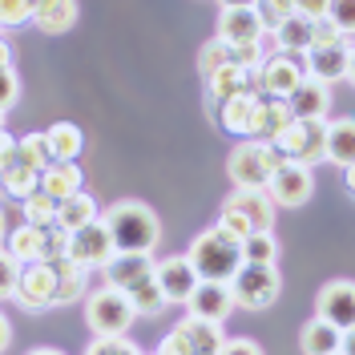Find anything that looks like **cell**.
Listing matches in <instances>:
<instances>
[{"label":"cell","mask_w":355,"mask_h":355,"mask_svg":"<svg viewBox=\"0 0 355 355\" xmlns=\"http://www.w3.org/2000/svg\"><path fill=\"white\" fill-rule=\"evenodd\" d=\"M28 355H65V352H57V347H37V352H28Z\"/></svg>","instance_id":"obj_51"},{"label":"cell","mask_w":355,"mask_h":355,"mask_svg":"<svg viewBox=\"0 0 355 355\" xmlns=\"http://www.w3.org/2000/svg\"><path fill=\"white\" fill-rule=\"evenodd\" d=\"M214 117L218 125L234 141H254V130H259V93H243V97H230L214 105Z\"/></svg>","instance_id":"obj_16"},{"label":"cell","mask_w":355,"mask_h":355,"mask_svg":"<svg viewBox=\"0 0 355 355\" xmlns=\"http://www.w3.org/2000/svg\"><path fill=\"white\" fill-rule=\"evenodd\" d=\"M125 299H130V307L137 311V315H157V311L166 307V299H162V291H157L154 275H146L137 287L125 291Z\"/></svg>","instance_id":"obj_35"},{"label":"cell","mask_w":355,"mask_h":355,"mask_svg":"<svg viewBox=\"0 0 355 355\" xmlns=\"http://www.w3.org/2000/svg\"><path fill=\"white\" fill-rule=\"evenodd\" d=\"M239 254H243V263H250V266H279V239H275V230H254V234H246L243 243H239Z\"/></svg>","instance_id":"obj_32"},{"label":"cell","mask_w":355,"mask_h":355,"mask_svg":"<svg viewBox=\"0 0 355 355\" xmlns=\"http://www.w3.org/2000/svg\"><path fill=\"white\" fill-rule=\"evenodd\" d=\"M186 263L194 266L198 283H230L234 270L243 266V254H239V243L234 239H226L218 226H210V230H202L198 239L190 243Z\"/></svg>","instance_id":"obj_2"},{"label":"cell","mask_w":355,"mask_h":355,"mask_svg":"<svg viewBox=\"0 0 355 355\" xmlns=\"http://www.w3.org/2000/svg\"><path fill=\"white\" fill-rule=\"evenodd\" d=\"M154 283L162 291V299H166V307H170V303H186L194 295L198 275H194V266L186 263V254H170V259L154 263Z\"/></svg>","instance_id":"obj_15"},{"label":"cell","mask_w":355,"mask_h":355,"mask_svg":"<svg viewBox=\"0 0 355 355\" xmlns=\"http://www.w3.org/2000/svg\"><path fill=\"white\" fill-rule=\"evenodd\" d=\"M17 275H21V266L12 263L4 250H0V299H12V287H17Z\"/></svg>","instance_id":"obj_45"},{"label":"cell","mask_w":355,"mask_h":355,"mask_svg":"<svg viewBox=\"0 0 355 355\" xmlns=\"http://www.w3.org/2000/svg\"><path fill=\"white\" fill-rule=\"evenodd\" d=\"M0 186H4V194H8V198L24 202V198H33V194L41 190V174H37V170H28V166H21V162H12V166L0 174Z\"/></svg>","instance_id":"obj_33"},{"label":"cell","mask_w":355,"mask_h":355,"mask_svg":"<svg viewBox=\"0 0 355 355\" xmlns=\"http://www.w3.org/2000/svg\"><path fill=\"white\" fill-rule=\"evenodd\" d=\"M339 41H347V37H339V28H335L327 17L311 24V44H307V49H327V44H339Z\"/></svg>","instance_id":"obj_43"},{"label":"cell","mask_w":355,"mask_h":355,"mask_svg":"<svg viewBox=\"0 0 355 355\" xmlns=\"http://www.w3.org/2000/svg\"><path fill=\"white\" fill-rule=\"evenodd\" d=\"M97 218H101V210H97V202L89 198L85 190L73 194V198H65V202H57V214H53V222H57L65 234H77L81 226H89V222H97Z\"/></svg>","instance_id":"obj_27"},{"label":"cell","mask_w":355,"mask_h":355,"mask_svg":"<svg viewBox=\"0 0 355 355\" xmlns=\"http://www.w3.org/2000/svg\"><path fill=\"white\" fill-rule=\"evenodd\" d=\"M85 355H141L130 339H97Z\"/></svg>","instance_id":"obj_44"},{"label":"cell","mask_w":355,"mask_h":355,"mask_svg":"<svg viewBox=\"0 0 355 355\" xmlns=\"http://www.w3.org/2000/svg\"><path fill=\"white\" fill-rule=\"evenodd\" d=\"M8 343H12V327H8V319L0 315V355L8 352Z\"/></svg>","instance_id":"obj_49"},{"label":"cell","mask_w":355,"mask_h":355,"mask_svg":"<svg viewBox=\"0 0 355 355\" xmlns=\"http://www.w3.org/2000/svg\"><path fill=\"white\" fill-rule=\"evenodd\" d=\"M287 125H291L287 101H275V97H263V93H259V130H254V141H266V146H270Z\"/></svg>","instance_id":"obj_30"},{"label":"cell","mask_w":355,"mask_h":355,"mask_svg":"<svg viewBox=\"0 0 355 355\" xmlns=\"http://www.w3.org/2000/svg\"><path fill=\"white\" fill-rule=\"evenodd\" d=\"M0 243H4V210H0Z\"/></svg>","instance_id":"obj_52"},{"label":"cell","mask_w":355,"mask_h":355,"mask_svg":"<svg viewBox=\"0 0 355 355\" xmlns=\"http://www.w3.org/2000/svg\"><path fill=\"white\" fill-rule=\"evenodd\" d=\"M339 355H347V352H339Z\"/></svg>","instance_id":"obj_54"},{"label":"cell","mask_w":355,"mask_h":355,"mask_svg":"<svg viewBox=\"0 0 355 355\" xmlns=\"http://www.w3.org/2000/svg\"><path fill=\"white\" fill-rule=\"evenodd\" d=\"M222 65H230V49L218 41H206L198 49V73L202 77H210V73H218Z\"/></svg>","instance_id":"obj_39"},{"label":"cell","mask_w":355,"mask_h":355,"mask_svg":"<svg viewBox=\"0 0 355 355\" xmlns=\"http://www.w3.org/2000/svg\"><path fill=\"white\" fill-rule=\"evenodd\" d=\"M222 343H226L222 323H210V319H198V315H186V319H178V327L166 331L157 355H218Z\"/></svg>","instance_id":"obj_6"},{"label":"cell","mask_w":355,"mask_h":355,"mask_svg":"<svg viewBox=\"0 0 355 355\" xmlns=\"http://www.w3.org/2000/svg\"><path fill=\"white\" fill-rule=\"evenodd\" d=\"M303 81H307L303 57H287V53H266L263 65L254 69V93L275 97V101H287Z\"/></svg>","instance_id":"obj_8"},{"label":"cell","mask_w":355,"mask_h":355,"mask_svg":"<svg viewBox=\"0 0 355 355\" xmlns=\"http://www.w3.org/2000/svg\"><path fill=\"white\" fill-rule=\"evenodd\" d=\"M12 162H17V137L8 130H0V174H4Z\"/></svg>","instance_id":"obj_48"},{"label":"cell","mask_w":355,"mask_h":355,"mask_svg":"<svg viewBox=\"0 0 355 355\" xmlns=\"http://www.w3.org/2000/svg\"><path fill=\"white\" fill-rule=\"evenodd\" d=\"M133 319H137V311L130 307V299L121 291L101 287L93 295H85V323L93 331V339H125Z\"/></svg>","instance_id":"obj_3"},{"label":"cell","mask_w":355,"mask_h":355,"mask_svg":"<svg viewBox=\"0 0 355 355\" xmlns=\"http://www.w3.org/2000/svg\"><path fill=\"white\" fill-rule=\"evenodd\" d=\"M270 44H275V53H287V57H303L311 44V24L299 21L295 12H291L287 21L279 24L275 33H270Z\"/></svg>","instance_id":"obj_31"},{"label":"cell","mask_w":355,"mask_h":355,"mask_svg":"<svg viewBox=\"0 0 355 355\" xmlns=\"http://www.w3.org/2000/svg\"><path fill=\"white\" fill-rule=\"evenodd\" d=\"M347 343V335H339L335 327H327L323 319H311L307 327L299 331V347L303 355H339Z\"/></svg>","instance_id":"obj_28"},{"label":"cell","mask_w":355,"mask_h":355,"mask_svg":"<svg viewBox=\"0 0 355 355\" xmlns=\"http://www.w3.org/2000/svg\"><path fill=\"white\" fill-rule=\"evenodd\" d=\"M65 259H73L77 266H85V270H93V266H105L113 259V243H110V230H105V222H89V226H81L77 234H69V254Z\"/></svg>","instance_id":"obj_14"},{"label":"cell","mask_w":355,"mask_h":355,"mask_svg":"<svg viewBox=\"0 0 355 355\" xmlns=\"http://www.w3.org/2000/svg\"><path fill=\"white\" fill-rule=\"evenodd\" d=\"M17 162L28 166V170H37V174H41L44 166H53V154H49V141H44L41 130L17 137Z\"/></svg>","instance_id":"obj_34"},{"label":"cell","mask_w":355,"mask_h":355,"mask_svg":"<svg viewBox=\"0 0 355 355\" xmlns=\"http://www.w3.org/2000/svg\"><path fill=\"white\" fill-rule=\"evenodd\" d=\"M77 17H81V12H77L73 0H37V4H33V24H37L41 33H53V37H57V33H69V28L77 24Z\"/></svg>","instance_id":"obj_25"},{"label":"cell","mask_w":355,"mask_h":355,"mask_svg":"<svg viewBox=\"0 0 355 355\" xmlns=\"http://www.w3.org/2000/svg\"><path fill=\"white\" fill-rule=\"evenodd\" d=\"M323 130H327V121H291L287 130L270 141V150L279 154V162L311 170L315 162H323Z\"/></svg>","instance_id":"obj_7"},{"label":"cell","mask_w":355,"mask_h":355,"mask_svg":"<svg viewBox=\"0 0 355 355\" xmlns=\"http://www.w3.org/2000/svg\"><path fill=\"white\" fill-rule=\"evenodd\" d=\"M291 12H295V0H263V4H254V17H259V24H263L266 37L287 21Z\"/></svg>","instance_id":"obj_36"},{"label":"cell","mask_w":355,"mask_h":355,"mask_svg":"<svg viewBox=\"0 0 355 355\" xmlns=\"http://www.w3.org/2000/svg\"><path fill=\"white\" fill-rule=\"evenodd\" d=\"M186 307H190V315H198V319L222 323V319L234 311V299H230L226 283H198V287H194V295L186 299Z\"/></svg>","instance_id":"obj_22"},{"label":"cell","mask_w":355,"mask_h":355,"mask_svg":"<svg viewBox=\"0 0 355 355\" xmlns=\"http://www.w3.org/2000/svg\"><path fill=\"white\" fill-rule=\"evenodd\" d=\"M226 291H230L234 307L266 311V307H275V299H279V291H283V275H279V266H250V263H243L239 270H234V279L226 283Z\"/></svg>","instance_id":"obj_5"},{"label":"cell","mask_w":355,"mask_h":355,"mask_svg":"<svg viewBox=\"0 0 355 355\" xmlns=\"http://www.w3.org/2000/svg\"><path fill=\"white\" fill-rule=\"evenodd\" d=\"M0 69H12V44L0 37Z\"/></svg>","instance_id":"obj_50"},{"label":"cell","mask_w":355,"mask_h":355,"mask_svg":"<svg viewBox=\"0 0 355 355\" xmlns=\"http://www.w3.org/2000/svg\"><path fill=\"white\" fill-rule=\"evenodd\" d=\"M295 17L307 21V24L323 21V17H327V0H295Z\"/></svg>","instance_id":"obj_46"},{"label":"cell","mask_w":355,"mask_h":355,"mask_svg":"<svg viewBox=\"0 0 355 355\" xmlns=\"http://www.w3.org/2000/svg\"><path fill=\"white\" fill-rule=\"evenodd\" d=\"M327 21L339 28V37H352V28H355V8L347 4V0H327Z\"/></svg>","instance_id":"obj_40"},{"label":"cell","mask_w":355,"mask_h":355,"mask_svg":"<svg viewBox=\"0 0 355 355\" xmlns=\"http://www.w3.org/2000/svg\"><path fill=\"white\" fill-rule=\"evenodd\" d=\"M263 24L254 17V4H222L218 8V37L214 41L226 49H254L263 44Z\"/></svg>","instance_id":"obj_11"},{"label":"cell","mask_w":355,"mask_h":355,"mask_svg":"<svg viewBox=\"0 0 355 355\" xmlns=\"http://www.w3.org/2000/svg\"><path fill=\"white\" fill-rule=\"evenodd\" d=\"M243 93H254V73H246L239 65H222L218 73L206 77V101L210 105H222V101L243 97Z\"/></svg>","instance_id":"obj_21"},{"label":"cell","mask_w":355,"mask_h":355,"mask_svg":"<svg viewBox=\"0 0 355 355\" xmlns=\"http://www.w3.org/2000/svg\"><path fill=\"white\" fill-rule=\"evenodd\" d=\"M24 21H33V4L28 0H0V28L24 24Z\"/></svg>","instance_id":"obj_41"},{"label":"cell","mask_w":355,"mask_h":355,"mask_svg":"<svg viewBox=\"0 0 355 355\" xmlns=\"http://www.w3.org/2000/svg\"><path fill=\"white\" fill-rule=\"evenodd\" d=\"M69 254V234L53 222V226H44L41 230V263H57V259H65Z\"/></svg>","instance_id":"obj_38"},{"label":"cell","mask_w":355,"mask_h":355,"mask_svg":"<svg viewBox=\"0 0 355 355\" xmlns=\"http://www.w3.org/2000/svg\"><path fill=\"white\" fill-rule=\"evenodd\" d=\"M12 299H17V307L21 311H49L57 307V275H53V266L49 263H28L21 266V275H17V287H12Z\"/></svg>","instance_id":"obj_9"},{"label":"cell","mask_w":355,"mask_h":355,"mask_svg":"<svg viewBox=\"0 0 355 355\" xmlns=\"http://www.w3.org/2000/svg\"><path fill=\"white\" fill-rule=\"evenodd\" d=\"M303 73L315 85H339V81H352V44L339 41L327 49H307L303 53Z\"/></svg>","instance_id":"obj_12"},{"label":"cell","mask_w":355,"mask_h":355,"mask_svg":"<svg viewBox=\"0 0 355 355\" xmlns=\"http://www.w3.org/2000/svg\"><path fill=\"white\" fill-rule=\"evenodd\" d=\"M279 166L283 162L266 141H239L226 157V174L234 182V190H266V182Z\"/></svg>","instance_id":"obj_4"},{"label":"cell","mask_w":355,"mask_h":355,"mask_svg":"<svg viewBox=\"0 0 355 355\" xmlns=\"http://www.w3.org/2000/svg\"><path fill=\"white\" fill-rule=\"evenodd\" d=\"M101 270H105V287L125 295V291L137 287L146 275H154V254H113Z\"/></svg>","instance_id":"obj_18"},{"label":"cell","mask_w":355,"mask_h":355,"mask_svg":"<svg viewBox=\"0 0 355 355\" xmlns=\"http://www.w3.org/2000/svg\"><path fill=\"white\" fill-rule=\"evenodd\" d=\"M44 133V141H49V154H53V162H77L81 157V150H85V133L77 130L73 121H53Z\"/></svg>","instance_id":"obj_26"},{"label":"cell","mask_w":355,"mask_h":355,"mask_svg":"<svg viewBox=\"0 0 355 355\" xmlns=\"http://www.w3.org/2000/svg\"><path fill=\"white\" fill-rule=\"evenodd\" d=\"M315 319H323L339 335H352V327H355V283L352 279L323 283L319 299H315Z\"/></svg>","instance_id":"obj_10"},{"label":"cell","mask_w":355,"mask_h":355,"mask_svg":"<svg viewBox=\"0 0 355 355\" xmlns=\"http://www.w3.org/2000/svg\"><path fill=\"white\" fill-rule=\"evenodd\" d=\"M0 130H4V113H0Z\"/></svg>","instance_id":"obj_53"},{"label":"cell","mask_w":355,"mask_h":355,"mask_svg":"<svg viewBox=\"0 0 355 355\" xmlns=\"http://www.w3.org/2000/svg\"><path fill=\"white\" fill-rule=\"evenodd\" d=\"M8 259L17 266H28V263H41V230L37 226H28V222H21L8 239H4V246H0Z\"/></svg>","instance_id":"obj_29"},{"label":"cell","mask_w":355,"mask_h":355,"mask_svg":"<svg viewBox=\"0 0 355 355\" xmlns=\"http://www.w3.org/2000/svg\"><path fill=\"white\" fill-rule=\"evenodd\" d=\"M323 162H335V166L352 170V162H355V121L352 117L327 121V130H323Z\"/></svg>","instance_id":"obj_23"},{"label":"cell","mask_w":355,"mask_h":355,"mask_svg":"<svg viewBox=\"0 0 355 355\" xmlns=\"http://www.w3.org/2000/svg\"><path fill=\"white\" fill-rule=\"evenodd\" d=\"M21 97V77L17 69H0V113H8Z\"/></svg>","instance_id":"obj_42"},{"label":"cell","mask_w":355,"mask_h":355,"mask_svg":"<svg viewBox=\"0 0 355 355\" xmlns=\"http://www.w3.org/2000/svg\"><path fill=\"white\" fill-rule=\"evenodd\" d=\"M101 222H105V230H110L113 254H154L157 239H162L157 214L137 198L113 202L110 210L101 214Z\"/></svg>","instance_id":"obj_1"},{"label":"cell","mask_w":355,"mask_h":355,"mask_svg":"<svg viewBox=\"0 0 355 355\" xmlns=\"http://www.w3.org/2000/svg\"><path fill=\"white\" fill-rule=\"evenodd\" d=\"M53 266V275H57V307H69V303H81L89 291V270L85 266H77L73 259H57Z\"/></svg>","instance_id":"obj_24"},{"label":"cell","mask_w":355,"mask_h":355,"mask_svg":"<svg viewBox=\"0 0 355 355\" xmlns=\"http://www.w3.org/2000/svg\"><path fill=\"white\" fill-rule=\"evenodd\" d=\"M222 206L234 210L250 226V234L254 230H275V202L266 198V190H234Z\"/></svg>","instance_id":"obj_17"},{"label":"cell","mask_w":355,"mask_h":355,"mask_svg":"<svg viewBox=\"0 0 355 355\" xmlns=\"http://www.w3.org/2000/svg\"><path fill=\"white\" fill-rule=\"evenodd\" d=\"M21 210H24V222H28V226H37V230H44V226H53V214H57V202H49V198L41 194V190H37L33 198H24V202H21Z\"/></svg>","instance_id":"obj_37"},{"label":"cell","mask_w":355,"mask_h":355,"mask_svg":"<svg viewBox=\"0 0 355 355\" xmlns=\"http://www.w3.org/2000/svg\"><path fill=\"white\" fill-rule=\"evenodd\" d=\"M311 194H315V174H311L307 166H291V162H283V166L270 174V182H266V198L275 202V206H287V210L307 206Z\"/></svg>","instance_id":"obj_13"},{"label":"cell","mask_w":355,"mask_h":355,"mask_svg":"<svg viewBox=\"0 0 355 355\" xmlns=\"http://www.w3.org/2000/svg\"><path fill=\"white\" fill-rule=\"evenodd\" d=\"M81 182H85V174L77 162H53L41 170V194L49 202H65L73 194H81Z\"/></svg>","instance_id":"obj_20"},{"label":"cell","mask_w":355,"mask_h":355,"mask_svg":"<svg viewBox=\"0 0 355 355\" xmlns=\"http://www.w3.org/2000/svg\"><path fill=\"white\" fill-rule=\"evenodd\" d=\"M218 355H263V347L254 343V339H243V335H234V339H226L218 347Z\"/></svg>","instance_id":"obj_47"},{"label":"cell","mask_w":355,"mask_h":355,"mask_svg":"<svg viewBox=\"0 0 355 355\" xmlns=\"http://www.w3.org/2000/svg\"><path fill=\"white\" fill-rule=\"evenodd\" d=\"M291 121H327V110H331V89L315 85V81H303L287 97Z\"/></svg>","instance_id":"obj_19"}]
</instances>
